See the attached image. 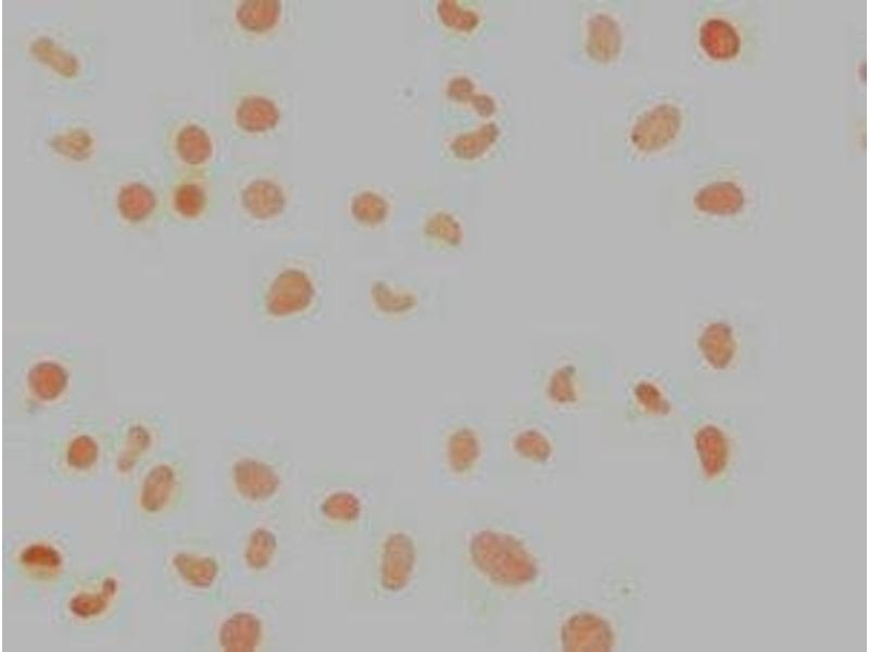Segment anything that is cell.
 <instances>
[{
  "instance_id": "13",
  "label": "cell",
  "mask_w": 869,
  "mask_h": 652,
  "mask_svg": "<svg viewBox=\"0 0 869 652\" xmlns=\"http://www.w3.org/2000/svg\"><path fill=\"white\" fill-rule=\"evenodd\" d=\"M152 141L162 174H215L218 133L212 118L193 105H169L158 113Z\"/></svg>"
},
{
  "instance_id": "1",
  "label": "cell",
  "mask_w": 869,
  "mask_h": 652,
  "mask_svg": "<svg viewBox=\"0 0 869 652\" xmlns=\"http://www.w3.org/2000/svg\"><path fill=\"white\" fill-rule=\"evenodd\" d=\"M2 360L3 403L14 415L64 414L101 399L109 387L105 353L79 338L18 333L10 337Z\"/></svg>"
},
{
  "instance_id": "2",
  "label": "cell",
  "mask_w": 869,
  "mask_h": 652,
  "mask_svg": "<svg viewBox=\"0 0 869 652\" xmlns=\"http://www.w3.org/2000/svg\"><path fill=\"white\" fill-rule=\"evenodd\" d=\"M9 66L28 90L71 105L96 95L108 68V40L95 27L54 12L20 20L3 40Z\"/></svg>"
},
{
  "instance_id": "14",
  "label": "cell",
  "mask_w": 869,
  "mask_h": 652,
  "mask_svg": "<svg viewBox=\"0 0 869 652\" xmlns=\"http://www.w3.org/2000/svg\"><path fill=\"white\" fill-rule=\"evenodd\" d=\"M247 523L238 552L240 570L252 585H272L295 564L304 540L293 494Z\"/></svg>"
},
{
  "instance_id": "20",
  "label": "cell",
  "mask_w": 869,
  "mask_h": 652,
  "mask_svg": "<svg viewBox=\"0 0 869 652\" xmlns=\"http://www.w3.org/2000/svg\"><path fill=\"white\" fill-rule=\"evenodd\" d=\"M162 183L164 230L191 234L213 222L221 206L214 175L162 174Z\"/></svg>"
},
{
  "instance_id": "9",
  "label": "cell",
  "mask_w": 869,
  "mask_h": 652,
  "mask_svg": "<svg viewBox=\"0 0 869 652\" xmlns=\"http://www.w3.org/2000/svg\"><path fill=\"white\" fill-rule=\"evenodd\" d=\"M767 209L764 187L743 166L710 160L694 167L675 203V222L695 233L742 235L755 231Z\"/></svg>"
},
{
  "instance_id": "6",
  "label": "cell",
  "mask_w": 869,
  "mask_h": 652,
  "mask_svg": "<svg viewBox=\"0 0 869 652\" xmlns=\"http://www.w3.org/2000/svg\"><path fill=\"white\" fill-rule=\"evenodd\" d=\"M754 442V422L742 406L695 401L677 443L683 451L696 504L719 505L734 494Z\"/></svg>"
},
{
  "instance_id": "25",
  "label": "cell",
  "mask_w": 869,
  "mask_h": 652,
  "mask_svg": "<svg viewBox=\"0 0 869 652\" xmlns=\"http://www.w3.org/2000/svg\"><path fill=\"white\" fill-rule=\"evenodd\" d=\"M175 468L166 462L153 465L144 475L139 490V505L148 514H159L171 503L177 487Z\"/></svg>"
},
{
  "instance_id": "11",
  "label": "cell",
  "mask_w": 869,
  "mask_h": 652,
  "mask_svg": "<svg viewBox=\"0 0 869 652\" xmlns=\"http://www.w3.org/2000/svg\"><path fill=\"white\" fill-rule=\"evenodd\" d=\"M228 448L227 481L247 522L293 494L299 473L286 439L243 428L231 437Z\"/></svg>"
},
{
  "instance_id": "7",
  "label": "cell",
  "mask_w": 869,
  "mask_h": 652,
  "mask_svg": "<svg viewBox=\"0 0 869 652\" xmlns=\"http://www.w3.org/2000/svg\"><path fill=\"white\" fill-rule=\"evenodd\" d=\"M88 193L97 221L116 237L148 243L164 230L162 174L144 150L106 152L90 173Z\"/></svg>"
},
{
  "instance_id": "5",
  "label": "cell",
  "mask_w": 869,
  "mask_h": 652,
  "mask_svg": "<svg viewBox=\"0 0 869 652\" xmlns=\"http://www.w3.org/2000/svg\"><path fill=\"white\" fill-rule=\"evenodd\" d=\"M768 343V325L755 310L697 305L683 324V373L697 392L745 387L761 377Z\"/></svg>"
},
{
  "instance_id": "17",
  "label": "cell",
  "mask_w": 869,
  "mask_h": 652,
  "mask_svg": "<svg viewBox=\"0 0 869 652\" xmlns=\"http://www.w3.org/2000/svg\"><path fill=\"white\" fill-rule=\"evenodd\" d=\"M29 147L38 160L67 172L91 173L105 155L96 123L66 110L41 115L29 136Z\"/></svg>"
},
{
  "instance_id": "12",
  "label": "cell",
  "mask_w": 869,
  "mask_h": 652,
  "mask_svg": "<svg viewBox=\"0 0 869 652\" xmlns=\"http://www.w3.org/2000/svg\"><path fill=\"white\" fill-rule=\"evenodd\" d=\"M616 400L627 423L662 442H678L698 392L683 372L664 365L627 369L616 385Z\"/></svg>"
},
{
  "instance_id": "3",
  "label": "cell",
  "mask_w": 869,
  "mask_h": 652,
  "mask_svg": "<svg viewBox=\"0 0 869 652\" xmlns=\"http://www.w3.org/2000/svg\"><path fill=\"white\" fill-rule=\"evenodd\" d=\"M391 477L340 467L299 473L293 491L304 540L352 560L391 501Z\"/></svg>"
},
{
  "instance_id": "8",
  "label": "cell",
  "mask_w": 869,
  "mask_h": 652,
  "mask_svg": "<svg viewBox=\"0 0 869 652\" xmlns=\"http://www.w3.org/2000/svg\"><path fill=\"white\" fill-rule=\"evenodd\" d=\"M350 561L352 603L368 611L392 612L411 599L420 573V543L407 502H389Z\"/></svg>"
},
{
  "instance_id": "4",
  "label": "cell",
  "mask_w": 869,
  "mask_h": 652,
  "mask_svg": "<svg viewBox=\"0 0 869 652\" xmlns=\"http://www.w3.org/2000/svg\"><path fill=\"white\" fill-rule=\"evenodd\" d=\"M332 274L327 256L310 244L279 247L247 265L244 304L263 333L301 331L328 318Z\"/></svg>"
},
{
  "instance_id": "19",
  "label": "cell",
  "mask_w": 869,
  "mask_h": 652,
  "mask_svg": "<svg viewBox=\"0 0 869 652\" xmlns=\"http://www.w3.org/2000/svg\"><path fill=\"white\" fill-rule=\"evenodd\" d=\"M741 9L739 4H709L695 14L693 46L707 65L733 67L751 52L756 26Z\"/></svg>"
},
{
  "instance_id": "18",
  "label": "cell",
  "mask_w": 869,
  "mask_h": 652,
  "mask_svg": "<svg viewBox=\"0 0 869 652\" xmlns=\"http://www.w3.org/2000/svg\"><path fill=\"white\" fill-rule=\"evenodd\" d=\"M693 122L692 105L682 93L663 92L635 117L630 142L645 156L678 158L693 136Z\"/></svg>"
},
{
  "instance_id": "26",
  "label": "cell",
  "mask_w": 869,
  "mask_h": 652,
  "mask_svg": "<svg viewBox=\"0 0 869 652\" xmlns=\"http://www.w3.org/2000/svg\"><path fill=\"white\" fill-rule=\"evenodd\" d=\"M118 590V580L113 576H106L96 586L74 593L67 602V610L73 617L80 622L95 620L110 610Z\"/></svg>"
},
{
  "instance_id": "24",
  "label": "cell",
  "mask_w": 869,
  "mask_h": 652,
  "mask_svg": "<svg viewBox=\"0 0 869 652\" xmlns=\"http://www.w3.org/2000/svg\"><path fill=\"white\" fill-rule=\"evenodd\" d=\"M172 566L178 578L197 590H210L222 579V561L213 554L177 552L172 557Z\"/></svg>"
},
{
  "instance_id": "16",
  "label": "cell",
  "mask_w": 869,
  "mask_h": 652,
  "mask_svg": "<svg viewBox=\"0 0 869 652\" xmlns=\"http://www.w3.org/2000/svg\"><path fill=\"white\" fill-rule=\"evenodd\" d=\"M301 623L297 604L269 592L226 613L216 642L225 652L289 650L297 645Z\"/></svg>"
},
{
  "instance_id": "27",
  "label": "cell",
  "mask_w": 869,
  "mask_h": 652,
  "mask_svg": "<svg viewBox=\"0 0 869 652\" xmlns=\"http://www.w3.org/2000/svg\"><path fill=\"white\" fill-rule=\"evenodd\" d=\"M347 216L356 233L375 234L388 225L391 208L382 196L365 191L350 200Z\"/></svg>"
},
{
  "instance_id": "28",
  "label": "cell",
  "mask_w": 869,
  "mask_h": 652,
  "mask_svg": "<svg viewBox=\"0 0 869 652\" xmlns=\"http://www.w3.org/2000/svg\"><path fill=\"white\" fill-rule=\"evenodd\" d=\"M98 428V426L87 423L75 427L66 436L63 444V457L70 468L84 472L96 465L101 453L100 439L95 431Z\"/></svg>"
},
{
  "instance_id": "22",
  "label": "cell",
  "mask_w": 869,
  "mask_h": 652,
  "mask_svg": "<svg viewBox=\"0 0 869 652\" xmlns=\"http://www.w3.org/2000/svg\"><path fill=\"white\" fill-rule=\"evenodd\" d=\"M160 418L152 415H136L124 418L117 428L116 468L119 473L131 472L152 449L159 430Z\"/></svg>"
},
{
  "instance_id": "10",
  "label": "cell",
  "mask_w": 869,
  "mask_h": 652,
  "mask_svg": "<svg viewBox=\"0 0 869 652\" xmlns=\"http://www.w3.org/2000/svg\"><path fill=\"white\" fill-rule=\"evenodd\" d=\"M350 305L370 326L413 328L443 316L446 290L439 278L402 265H385L357 276Z\"/></svg>"
},
{
  "instance_id": "29",
  "label": "cell",
  "mask_w": 869,
  "mask_h": 652,
  "mask_svg": "<svg viewBox=\"0 0 869 652\" xmlns=\"http://www.w3.org/2000/svg\"><path fill=\"white\" fill-rule=\"evenodd\" d=\"M18 563L28 573L45 577L61 570L64 556L54 544L47 541H34L20 551Z\"/></svg>"
},
{
  "instance_id": "23",
  "label": "cell",
  "mask_w": 869,
  "mask_h": 652,
  "mask_svg": "<svg viewBox=\"0 0 869 652\" xmlns=\"http://www.w3.org/2000/svg\"><path fill=\"white\" fill-rule=\"evenodd\" d=\"M232 127L248 136L259 135L269 129L276 120L275 109L269 99L251 91L236 93L229 105Z\"/></svg>"
},
{
  "instance_id": "21",
  "label": "cell",
  "mask_w": 869,
  "mask_h": 652,
  "mask_svg": "<svg viewBox=\"0 0 869 652\" xmlns=\"http://www.w3.org/2000/svg\"><path fill=\"white\" fill-rule=\"evenodd\" d=\"M229 204L234 225L243 230L277 225L288 208L279 187L257 177L236 180L230 189Z\"/></svg>"
},
{
  "instance_id": "15",
  "label": "cell",
  "mask_w": 869,
  "mask_h": 652,
  "mask_svg": "<svg viewBox=\"0 0 869 652\" xmlns=\"http://www.w3.org/2000/svg\"><path fill=\"white\" fill-rule=\"evenodd\" d=\"M605 353L588 346H562L542 356L531 369L530 386L555 406L575 408L604 393L612 383Z\"/></svg>"
}]
</instances>
